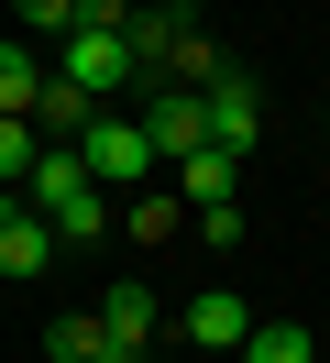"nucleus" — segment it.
<instances>
[{
    "label": "nucleus",
    "instance_id": "1",
    "mask_svg": "<svg viewBox=\"0 0 330 363\" xmlns=\"http://www.w3.org/2000/svg\"><path fill=\"white\" fill-rule=\"evenodd\" d=\"M11 199L33 209L44 231H55V253H77V242H99V231H110V199L88 187V165L66 155V143H44V155H33V177H22Z\"/></svg>",
    "mask_w": 330,
    "mask_h": 363
},
{
    "label": "nucleus",
    "instance_id": "2",
    "mask_svg": "<svg viewBox=\"0 0 330 363\" xmlns=\"http://www.w3.org/2000/svg\"><path fill=\"white\" fill-rule=\"evenodd\" d=\"M55 77H66V89H88V99H99V111H110V99H121V89H143V67H132V45H121V23H99V11H88V23H77V33H66V45H55Z\"/></svg>",
    "mask_w": 330,
    "mask_h": 363
},
{
    "label": "nucleus",
    "instance_id": "3",
    "mask_svg": "<svg viewBox=\"0 0 330 363\" xmlns=\"http://www.w3.org/2000/svg\"><path fill=\"white\" fill-rule=\"evenodd\" d=\"M66 155L88 165V187H143V177H154V143H143V121H132V111H88Z\"/></svg>",
    "mask_w": 330,
    "mask_h": 363
},
{
    "label": "nucleus",
    "instance_id": "4",
    "mask_svg": "<svg viewBox=\"0 0 330 363\" xmlns=\"http://www.w3.org/2000/svg\"><path fill=\"white\" fill-rule=\"evenodd\" d=\"M198 121H209V155H253V133H264V89H253V77H242V67H220L209 77V89H198Z\"/></svg>",
    "mask_w": 330,
    "mask_h": 363
},
{
    "label": "nucleus",
    "instance_id": "5",
    "mask_svg": "<svg viewBox=\"0 0 330 363\" xmlns=\"http://www.w3.org/2000/svg\"><path fill=\"white\" fill-rule=\"evenodd\" d=\"M132 121H143V143H154V165H176V155H198L209 143V121H198V89H132Z\"/></svg>",
    "mask_w": 330,
    "mask_h": 363
},
{
    "label": "nucleus",
    "instance_id": "6",
    "mask_svg": "<svg viewBox=\"0 0 330 363\" xmlns=\"http://www.w3.org/2000/svg\"><path fill=\"white\" fill-rule=\"evenodd\" d=\"M176 330H187V352H242V330H253V308H242L231 286H198Z\"/></svg>",
    "mask_w": 330,
    "mask_h": 363
},
{
    "label": "nucleus",
    "instance_id": "7",
    "mask_svg": "<svg viewBox=\"0 0 330 363\" xmlns=\"http://www.w3.org/2000/svg\"><path fill=\"white\" fill-rule=\"evenodd\" d=\"M154 319H165V308H154V286H143V275H110V297H99V341L143 352V341H154Z\"/></svg>",
    "mask_w": 330,
    "mask_h": 363
},
{
    "label": "nucleus",
    "instance_id": "8",
    "mask_svg": "<svg viewBox=\"0 0 330 363\" xmlns=\"http://www.w3.org/2000/svg\"><path fill=\"white\" fill-rule=\"evenodd\" d=\"M44 264H55V231H44L11 187H0V275H44Z\"/></svg>",
    "mask_w": 330,
    "mask_h": 363
},
{
    "label": "nucleus",
    "instance_id": "9",
    "mask_svg": "<svg viewBox=\"0 0 330 363\" xmlns=\"http://www.w3.org/2000/svg\"><path fill=\"white\" fill-rule=\"evenodd\" d=\"M88 111H99V99H88V89H66V77L44 67V89H33V111H22V121H33L44 143H77V121H88Z\"/></svg>",
    "mask_w": 330,
    "mask_h": 363
},
{
    "label": "nucleus",
    "instance_id": "10",
    "mask_svg": "<svg viewBox=\"0 0 330 363\" xmlns=\"http://www.w3.org/2000/svg\"><path fill=\"white\" fill-rule=\"evenodd\" d=\"M231 187H242L231 155H209V143H198V155H176V199H187V209H220Z\"/></svg>",
    "mask_w": 330,
    "mask_h": 363
},
{
    "label": "nucleus",
    "instance_id": "11",
    "mask_svg": "<svg viewBox=\"0 0 330 363\" xmlns=\"http://www.w3.org/2000/svg\"><path fill=\"white\" fill-rule=\"evenodd\" d=\"M242 363H319V341H308L297 319H253V330H242Z\"/></svg>",
    "mask_w": 330,
    "mask_h": 363
},
{
    "label": "nucleus",
    "instance_id": "12",
    "mask_svg": "<svg viewBox=\"0 0 330 363\" xmlns=\"http://www.w3.org/2000/svg\"><path fill=\"white\" fill-rule=\"evenodd\" d=\"M33 89H44V55L22 33H0V111H33Z\"/></svg>",
    "mask_w": 330,
    "mask_h": 363
},
{
    "label": "nucleus",
    "instance_id": "13",
    "mask_svg": "<svg viewBox=\"0 0 330 363\" xmlns=\"http://www.w3.org/2000/svg\"><path fill=\"white\" fill-rule=\"evenodd\" d=\"M176 220H187V199H176V187H154V199H132V209H121V231H132V242H165Z\"/></svg>",
    "mask_w": 330,
    "mask_h": 363
},
{
    "label": "nucleus",
    "instance_id": "14",
    "mask_svg": "<svg viewBox=\"0 0 330 363\" xmlns=\"http://www.w3.org/2000/svg\"><path fill=\"white\" fill-rule=\"evenodd\" d=\"M33 155H44V133H33L22 111H0V187H22V177H33Z\"/></svg>",
    "mask_w": 330,
    "mask_h": 363
},
{
    "label": "nucleus",
    "instance_id": "15",
    "mask_svg": "<svg viewBox=\"0 0 330 363\" xmlns=\"http://www.w3.org/2000/svg\"><path fill=\"white\" fill-rule=\"evenodd\" d=\"M11 11H22V45H33V33H55V45H66V33H77V23H88L77 0H11Z\"/></svg>",
    "mask_w": 330,
    "mask_h": 363
},
{
    "label": "nucleus",
    "instance_id": "16",
    "mask_svg": "<svg viewBox=\"0 0 330 363\" xmlns=\"http://www.w3.org/2000/svg\"><path fill=\"white\" fill-rule=\"evenodd\" d=\"M44 352H55V363H88V352H99V319H77V308H66L55 330H44Z\"/></svg>",
    "mask_w": 330,
    "mask_h": 363
},
{
    "label": "nucleus",
    "instance_id": "17",
    "mask_svg": "<svg viewBox=\"0 0 330 363\" xmlns=\"http://www.w3.org/2000/svg\"><path fill=\"white\" fill-rule=\"evenodd\" d=\"M198 242H209V253H242V209H231V199L198 209Z\"/></svg>",
    "mask_w": 330,
    "mask_h": 363
},
{
    "label": "nucleus",
    "instance_id": "18",
    "mask_svg": "<svg viewBox=\"0 0 330 363\" xmlns=\"http://www.w3.org/2000/svg\"><path fill=\"white\" fill-rule=\"evenodd\" d=\"M88 363H143V352H121V341H99V352H88Z\"/></svg>",
    "mask_w": 330,
    "mask_h": 363
}]
</instances>
